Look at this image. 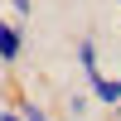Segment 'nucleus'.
Wrapping results in <instances>:
<instances>
[{
    "instance_id": "6e6552de",
    "label": "nucleus",
    "mask_w": 121,
    "mask_h": 121,
    "mask_svg": "<svg viewBox=\"0 0 121 121\" xmlns=\"http://www.w3.org/2000/svg\"><path fill=\"white\" fill-rule=\"evenodd\" d=\"M116 5H121V0H116Z\"/></svg>"
},
{
    "instance_id": "20e7f679",
    "label": "nucleus",
    "mask_w": 121,
    "mask_h": 121,
    "mask_svg": "<svg viewBox=\"0 0 121 121\" xmlns=\"http://www.w3.org/2000/svg\"><path fill=\"white\" fill-rule=\"evenodd\" d=\"M15 116H19V121H53L39 102H29V97H15Z\"/></svg>"
},
{
    "instance_id": "7ed1b4c3",
    "label": "nucleus",
    "mask_w": 121,
    "mask_h": 121,
    "mask_svg": "<svg viewBox=\"0 0 121 121\" xmlns=\"http://www.w3.org/2000/svg\"><path fill=\"white\" fill-rule=\"evenodd\" d=\"M78 68H82L87 82L102 73V48H97V39H78Z\"/></svg>"
},
{
    "instance_id": "f03ea898",
    "label": "nucleus",
    "mask_w": 121,
    "mask_h": 121,
    "mask_svg": "<svg viewBox=\"0 0 121 121\" xmlns=\"http://www.w3.org/2000/svg\"><path fill=\"white\" fill-rule=\"evenodd\" d=\"M87 97L116 112V107H121V78H107V73H97L92 82H87Z\"/></svg>"
},
{
    "instance_id": "423d86ee",
    "label": "nucleus",
    "mask_w": 121,
    "mask_h": 121,
    "mask_svg": "<svg viewBox=\"0 0 121 121\" xmlns=\"http://www.w3.org/2000/svg\"><path fill=\"white\" fill-rule=\"evenodd\" d=\"M10 5V15H15V24L19 19H34V0H5Z\"/></svg>"
},
{
    "instance_id": "0eeeda50",
    "label": "nucleus",
    "mask_w": 121,
    "mask_h": 121,
    "mask_svg": "<svg viewBox=\"0 0 121 121\" xmlns=\"http://www.w3.org/2000/svg\"><path fill=\"white\" fill-rule=\"evenodd\" d=\"M0 121H19V116H15V107H5V112H0Z\"/></svg>"
},
{
    "instance_id": "f257e3e1",
    "label": "nucleus",
    "mask_w": 121,
    "mask_h": 121,
    "mask_svg": "<svg viewBox=\"0 0 121 121\" xmlns=\"http://www.w3.org/2000/svg\"><path fill=\"white\" fill-rule=\"evenodd\" d=\"M19 58H24V29H19L15 19H0V63L15 68Z\"/></svg>"
},
{
    "instance_id": "39448f33",
    "label": "nucleus",
    "mask_w": 121,
    "mask_h": 121,
    "mask_svg": "<svg viewBox=\"0 0 121 121\" xmlns=\"http://www.w3.org/2000/svg\"><path fill=\"white\" fill-rule=\"evenodd\" d=\"M87 112H92V97H82V92H73V97H68V116H73V121H82Z\"/></svg>"
}]
</instances>
